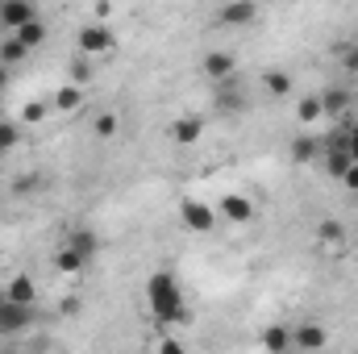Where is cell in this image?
<instances>
[{"instance_id": "cell-18", "label": "cell", "mask_w": 358, "mask_h": 354, "mask_svg": "<svg viewBox=\"0 0 358 354\" xmlns=\"http://www.w3.org/2000/svg\"><path fill=\"white\" fill-rule=\"evenodd\" d=\"M13 38H17V42H21V46H25V50H38V46H42V42H46V21H42V17H38V21H29V25H25V29H17V34H13Z\"/></svg>"}, {"instance_id": "cell-3", "label": "cell", "mask_w": 358, "mask_h": 354, "mask_svg": "<svg viewBox=\"0 0 358 354\" xmlns=\"http://www.w3.org/2000/svg\"><path fill=\"white\" fill-rule=\"evenodd\" d=\"M117 46V34L108 25H84L80 29V59H100Z\"/></svg>"}, {"instance_id": "cell-2", "label": "cell", "mask_w": 358, "mask_h": 354, "mask_svg": "<svg viewBox=\"0 0 358 354\" xmlns=\"http://www.w3.org/2000/svg\"><path fill=\"white\" fill-rule=\"evenodd\" d=\"M179 221H183L187 234H213L217 213H213V204H204V200H196V196H183V200H179Z\"/></svg>"}, {"instance_id": "cell-8", "label": "cell", "mask_w": 358, "mask_h": 354, "mask_svg": "<svg viewBox=\"0 0 358 354\" xmlns=\"http://www.w3.org/2000/svg\"><path fill=\"white\" fill-rule=\"evenodd\" d=\"M325 342H329V334L317 321H304L292 330V346H300V351H325Z\"/></svg>"}, {"instance_id": "cell-16", "label": "cell", "mask_w": 358, "mask_h": 354, "mask_svg": "<svg viewBox=\"0 0 358 354\" xmlns=\"http://www.w3.org/2000/svg\"><path fill=\"white\" fill-rule=\"evenodd\" d=\"M80 104H84V88H76V84H63L50 100V108H59V113H76Z\"/></svg>"}, {"instance_id": "cell-29", "label": "cell", "mask_w": 358, "mask_h": 354, "mask_svg": "<svg viewBox=\"0 0 358 354\" xmlns=\"http://www.w3.org/2000/svg\"><path fill=\"white\" fill-rule=\"evenodd\" d=\"M342 67H346L350 76H358V42H346V46H342Z\"/></svg>"}, {"instance_id": "cell-23", "label": "cell", "mask_w": 358, "mask_h": 354, "mask_svg": "<svg viewBox=\"0 0 358 354\" xmlns=\"http://www.w3.org/2000/svg\"><path fill=\"white\" fill-rule=\"evenodd\" d=\"M84 267H88V263H84V259H80L71 246H63V250L55 255V271H59V275H80Z\"/></svg>"}, {"instance_id": "cell-27", "label": "cell", "mask_w": 358, "mask_h": 354, "mask_svg": "<svg viewBox=\"0 0 358 354\" xmlns=\"http://www.w3.org/2000/svg\"><path fill=\"white\" fill-rule=\"evenodd\" d=\"M88 80H92V59H80V55H76V63H71V84L84 88Z\"/></svg>"}, {"instance_id": "cell-28", "label": "cell", "mask_w": 358, "mask_h": 354, "mask_svg": "<svg viewBox=\"0 0 358 354\" xmlns=\"http://www.w3.org/2000/svg\"><path fill=\"white\" fill-rule=\"evenodd\" d=\"M155 354H187V351H183V342H179L176 334H163L159 346H155Z\"/></svg>"}, {"instance_id": "cell-11", "label": "cell", "mask_w": 358, "mask_h": 354, "mask_svg": "<svg viewBox=\"0 0 358 354\" xmlns=\"http://www.w3.org/2000/svg\"><path fill=\"white\" fill-rule=\"evenodd\" d=\"M200 134H204V121L200 117H179V121H171V142H179V146H196Z\"/></svg>"}, {"instance_id": "cell-21", "label": "cell", "mask_w": 358, "mask_h": 354, "mask_svg": "<svg viewBox=\"0 0 358 354\" xmlns=\"http://www.w3.org/2000/svg\"><path fill=\"white\" fill-rule=\"evenodd\" d=\"M25 55H29V50H25L13 34H8V38H0V67H4V71H8V67H17Z\"/></svg>"}, {"instance_id": "cell-19", "label": "cell", "mask_w": 358, "mask_h": 354, "mask_svg": "<svg viewBox=\"0 0 358 354\" xmlns=\"http://www.w3.org/2000/svg\"><path fill=\"white\" fill-rule=\"evenodd\" d=\"M325 117V108H321V96H304L300 104H296V121L300 125H317Z\"/></svg>"}, {"instance_id": "cell-12", "label": "cell", "mask_w": 358, "mask_h": 354, "mask_svg": "<svg viewBox=\"0 0 358 354\" xmlns=\"http://www.w3.org/2000/svg\"><path fill=\"white\" fill-rule=\"evenodd\" d=\"M321 163H325V171L338 179V183H342V176H346V171L355 167V163H350V150H346V146H325V159H321Z\"/></svg>"}, {"instance_id": "cell-17", "label": "cell", "mask_w": 358, "mask_h": 354, "mask_svg": "<svg viewBox=\"0 0 358 354\" xmlns=\"http://www.w3.org/2000/svg\"><path fill=\"white\" fill-rule=\"evenodd\" d=\"M321 108H325V117H342V113L350 108V92H346V88L321 92Z\"/></svg>"}, {"instance_id": "cell-26", "label": "cell", "mask_w": 358, "mask_h": 354, "mask_svg": "<svg viewBox=\"0 0 358 354\" xmlns=\"http://www.w3.org/2000/svg\"><path fill=\"white\" fill-rule=\"evenodd\" d=\"M46 113H50L46 100H29V104L21 108V125H38V121H46Z\"/></svg>"}, {"instance_id": "cell-7", "label": "cell", "mask_w": 358, "mask_h": 354, "mask_svg": "<svg viewBox=\"0 0 358 354\" xmlns=\"http://www.w3.org/2000/svg\"><path fill=\"white\" fill-rule=\"evenodd\" d=\"M234 67H238V59H234L229 50H208V55H204V76H208L213 84L234 80Z\"/></svg>"}, {"instance_id": "cell-10", "label": "cell", "mask_w": 358, "mask_h": 354, "mask_svg": "<svg viewBox=\"0 0 358 354\" xmlns=\"http://www.w3.org/2000/svg\"><path fill=\"white\" fill-rule=\"evenodd\" d=\"M29 321H34V309H17V304H8V300H4V292H0V334L25 330Z\"/></svg>"}, {"instance_id": "cell-5", "label": "cell", "mask_w": 358, "mask_h": 354, "mask_svg": "<svg viewBox=\"0 0 358 354\" xmlns=\"http://www.w3.org/2000/svg\"><path fill=\"white\" fill-rule=\"evenodd\" d=\"M217 213H221L229 225H246V221H255V200H246L242 192H225V196L217 200Z\"/></svg>"}, {"instance_id": "cell-13", "label": "cell", "mask_w": 358, "mask_h": 354, "mask_svg": "<svg viewBox=\"0 0 358 354\" xmlns=\"http://www.w3.org/2000/svg\"><path fill=\"white\" fill-rule=\"evenodd\" d=\"M263 351L287 354L292 351V330H287V325H267V330H263Z\"/></svg>"}, {"instance_id": "cell-14", "label": "cell", "mask_w": 358, "mask_h": 354, "mask_svg": "<svg viewBox=\"0 0 358 354\" xmlns=\"http://www.w3.org/2000/svg\"><path fill=\"white\" fill-rule=\"evenodd\" d=\"M313 234H317V242H321V246H342V242H346V225H342L338 217L317 221V229H313Z\"/></svg>"}, {"instance_id": "cell-33", "label": "cell", "mask_w": 358, "mask_h": 354, "mask_svg": "<svg viewBox=\"0 0 358 354\" xmlns=\"http://www.w3.org/2000/svg\"><path fill=\"white\" fill-rule=\"evenodd\" d=\"M287 354H292V351H287Z\"/></svg>"}, {"instance_id": "cell-4", "label": "cell", "mask_w": 358, "mask_h": 354, "mask_svg": "<svg viewBox=\"0 0 358 354\" xmlns=\"http://www.w3.org/2000/svg\"><path fill=\"white\" fill-rule=\"evenodd\" d=\"M29 21H38V8L29 0H0V25H4V34H17Z\"/></svg>"}, {"instance_id": "cell-20", "label": "cell", "mask_w": 358, "mask_h": 354, "mask_svg": "<svg viewBox=\"0 0 358 354\" xmlns=\"http://www.w3.org/2000/svg\"><path fill=\"white\" fill-rule=\"evenodd\" d=\"M317 150H321V146H317V138H313V134H300V138L292 142V163H300V167H304V163H313V159H317Z\"/></svg>"}, {"instance_id": "cell-6", "label": "cell", "mask_w": 358, "mask_h": 354, "mask_svg": "<svg viewBox=\"0 0 358 354\" xmlns=\"http://www.w3.org/2000/svg\"><path fill=\"white\" fill-rule=\"evenodd\" d=\"M4 300L17 304V309H34V300H38V283H34L29 275H13V279L4 283Z\"/></svg>"}, {"instance_id": "cell-25", "label": "cell", "mask_w": 358, "mask_h": 354, "mask_svg": "<svg viewBox=\"0 0 358 354\" xmlns=\"http://www.w3.org/2000/svg\"><path fill=\"white\" fill-rule=\"evenodd\" d=\"M17 142H21V121H0V155L17 150Z\"/></svg>"}, {"instance_id": "cell-1", "label": "cell", "mask_w": 358, "mask_h": 354, "mask_svg": "<svg viewBox=\"0 0 358 354\" xmlns=\"http://www.w3.org/2000/svg\"><path fill=\"white\" fill-rule=\"evenodd\" d=\"M146 309L163 334H171L176 325H187V300H183V288L171 271H155L146 279Z\"/></svg>"}, {"instance_id": "cell-22", "label": "cell", "mask_w": 358, "mask_h": 354, "mask_svg": "<svg viewBox=\"0 0 358 354\" xmlns=\"http://www.w3.org/2000/svg\"><path fill=\"white\" fill-rule=\"evenodd\" d=\"M263 88H267V96L283 100V96H292V76L287 71H267L263 76Z\"/></svg>"}, {"instance_id": "cell-9", "label": "cell", "mask_w": 358, "mask_h": 354, "mask_svg": "<svg viewBox=\"0 0 358 354\" xmlns=\"http://www.w3.org/2000/svg\"><path fill=\"white\" fill-rule=\"evenodd\" d=\"M259 17V4H250V0H234V4H221L217 8V21L221 25H250Z\"/></svg>"}, {"instance_id": "cell-15", "label": "cell", "mask_w": 358, "mask_h": 354, "mask_svg": "<svg viewBox=\"0 0 358 354\" xmlns=\"http://www.w3.org/2000/svg\"><path fill=\"white\" fill-rule=\"evenodd\" d=\"M67 246H71L84 263H92V259H96V250H100V242H96V234H92V229H76V234L67 238Z\"/></svg>"}, {"instance_id": "cell-24", "label": "cell", "mask_w": 358, "mask_h": 354, "mask_svg": "<svg viewBox=\"0 0 358 354\" xmlns=\"http://www.w3.org/2000/svg\"><path fill=\"white\" fill-rule=\"evenodd\" d=\"M117 129H121V117H117V113H100V117L92 121V134H96V138H104V142H108Z\"/></svg>"}, {"instance_id": "cell-30", "label": "cell", "mask_w": 358, "mask_h": 354, "mask_svg": "<svg viewBox=\"0 0 358 354\" xmlns=\"http://www.w3.org/2000/svg\"><path fill=\"white\" fill-rule=\"evenodd\" d=\"M346 150H350V163L358 167V121L346 125Z\"/></svg>"}, {"instance_id": "cell-32", "label": "cell", "mask_w": 358, "mask_h": 354, "mask_svg": "<svg viewBox=\"0 0 358 354\" xmlns=\"http://www.w3.org/2000/svg\"><path fill=\"white\" fill-rule=\"evenodd\" d=\"M8 88V71H4V67H0V92Z\"/></svg>"}, {"instance_id": "cell-31", "label": "cell", "mask_w": 358, "mask_h": 354, "mask_svg": "<svg viewBox=\"0 0 358 354\" xmlns=\"http://www.w3.org/2000/svg\"><path fill=\"white\" fill-rule=\"evenodd\" d=\"M342 183H346V192H355L358 196V167H350V171L342 176Z\"/></svg>"}]
</instances>
